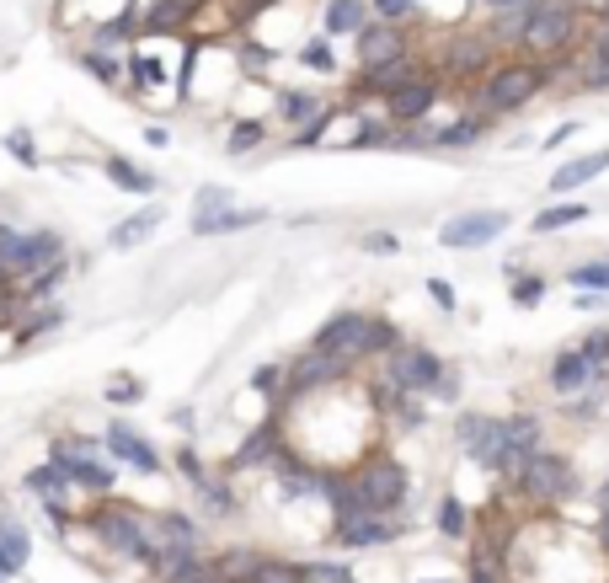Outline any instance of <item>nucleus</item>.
Returning a JSON list of instances; mask_svg holds the SVG:
<instances>
[{
    "label": "nucleus",
    "mask_w": 609,
    "mask_h": 583,
    "mask_svg": "<svg viewBox=\"0 0 609 583\" xmlns=\"http://www.w3.org/2000/svg\"><path fill=\"white\" fill-rule=\"evenodd\" d=\"M551 75H556V70L545 65V59H529V54L497 59V65L476 81V107H481V118H508V113H519V107H529L545 86H551Z\"/></svg>",
    "instance_id": "nucleus-1"
},
{
    "label": "nucleus",
    "mask_w": 609,
    "mask_h": 583,
    "mask_svg": "<svg viewBox=\"0 0 609 583\" xmlns=\"http://www.w3.org/2000/svg\"><path fill=\"white\" fill-rule=\"evenodd\" d=\"M396 343H401L396 321L369 316V311H337L332 321H321V332H316V337H310V348H321V354H348L353 364L385 359Z\"/></svg>",
    "instance_id": "nucleus-2"
},
{
    "label": "nucleus",
    "mask_w": 609,
    "mask_h": 583,
    "mask_svg": "<svg viewBox=\"0 0 609 583\" xmlns=\"http://www.w3.org/2000/svg\"><path fill=\"white\" fill-rule=\"evenodd\" d=\"M81 525L97 535V541L113 551L118 562H139L150 567L155 562V546H150V514H139L134 503H118L113 493L97 498V509L81 514Z\"/></svg>",
    "instance_id": "nucleus-3"
},
{
    "label": "nucleus",
    "mask_w": 609,
    "mask_h": 583,
    "mask_svg": "<svg viewBox=\"0 0 609 583\" xmlns=\"http://www.w3.org/2000/svg\"><path fill=\"white\" fill-rule=\"evenodd\" d=\"M577 33H583V6H577V0H535V6H529V17H524L519 49L529 59L556 65L567 49H577Z\"/></svg>",
    "instance_id": "nucleus-4"
},
{
    "label": "nucleus",
    "mask_w": 609,
    "mask_h": 583,
    "mask_svg": "<svg viewBox=\"0 0 609 583\" xmlns=\"http://www.w3.org/2000/svg\"><path fill=\"white\" fill-rule=\"evenodd\" d=\"M348 482L358 487L364 509H374V514H396L401 503H406V493H412V477H406V466L385 450V444H374L364 460H353Z\"/></svg>",
    "instance_id": "nucleus-5"
},
{
    "label": "nucleus",
    "mask_w": 609,
    "mask_h": 583,
    "mask_svg": "<svg viewBox=\"0 0 609 583\" xmlns=\"http://www.w3.org/2000/svg\"><path fill=\"white\" fill-rule=\"evenodd\" d=\"M444 370H449V364L433 354V348H423V343H396L385 354V380H380V386L406 391V396H433V386L444 380Z\"/></svg>",
    "instance_id": "nucleus-6"
},
{
    "label": "nucleus",
    "mask_w": 609,
    "mask_h": 583,
    "mask_svg": "<svg viewBox=\"0 0 609 583\" xmlns=\"http://www.w3.org/2000/svg\"><path fill=\"white\" fill-rule=\"evenodd\" d=\"M513 487L529 498V503H567L577 493V471H572V460L567 455H556V450H535L519 466V477H513Z\"/></svg>",
    "instance_id": "nucleus-7"
},
{
    "label": "nucleus",
    "mask_w": 609,
    "mask_h": 583,
    "mask_svg": "<svg viewBox=\"0 0 609 583\" xmlns=\"http://www.w3.org/2000/svg\"><path fill=\"white\" fill-rule=\"evenodd\" d=\"M358 364L348 354H321V348H305L300 359L284 364V402H300V396L332 391L337 380H348Z\"/></svg>",
    "instance_id": "nucleus-8"
},
{
    "label": "nucleus",
    "mask_w": 609,
    "mask_h": 583,
    "mask_svg": "<svg viewBox=\"0 0 609 583\" xmlns=\"http://www.w3.org/2000/svg\"><path fill=\"white\" fill-rule=\"evenodd\" d=\"M455 439L481 471H497V477H503V455H508V423L503 418H492V412H460Z\"/></svg>",
    "instance_id": "nucleus-9"
},
{
    "label": "nucleus",
    "mask_w": 609,
    "mask_h": 583,
    "mask_svg": "<svg viewBox=\"0 0 609 583\" xmlns=\"http://www.w3.org/2000/svg\"><path fill=\"white\" fill-rule=\"evenodd\" d=\"M439 97H444V75L439 70H423V75H412L406 86H396L385 97V118L396 129H417L433 107H439Z\"/></svg>",
    "instance_id": "nucleus-10"
},
{
    "label": "nucleus",
    "mask_w": 609,
    "mask_h": 583,
    "mask_svg": "<svg viewBox=\"0 0 609 583\" xmlns=\"http://www.w3.org/2000/svg\"><path fill=\"white\" fill-rule=\"evenodd\" d=\"M508 225H513L508 209H471V214H455V220L439 230V247H449V252H481V247H492L497 236H508Z\"/></svg>",
    "instance_id": "nucleus-11"
},
{
    "label": "nucleus",
    "mask_w": 609,
    "mask_h": 583,
    "mask_svg": "<svg viewBox=\"0 0 609 583\" xmlns=\"http://www.w3.org/2000/svg\"><path fill=\"white\" fill-rule=\"evenodd\" d=\"M492 49H497V43H492L487 33H481V38L465 33V38L449 43V54L439 59V75H444V81H460V86H476L481 75L492 70V59H487Z\"/></svg>",
    "instance_id": "nucleus-12"
},
{
    "label": "nucleus",
    "mask_w": 609,
    "mask_h": 583,
    "mask_svg": "<svg viewBox=\"0 0 609 583\" xmlns=\"http://www.w3.org/2000/svg\"><path fill=\"white\" fill-rule=\"evenodd\" d=\"M401 535V525H390V514H374V509H358V514H342L332 541L342 551H369V546H390Z\"/></svg>",
    "instance_id": "nucleus-13"
},
{
    "label": "nucleus",
    "mask_w": 609,
    "mask_h": 583,
    "mask_svg": "<svg viewBox=\"0 0 609 583\" xmlns=\"http://www.w3.org/2000/svg\"><path fill=\"white\" fill-rule=\"evenodd\" d=\"M353 49H358V65H385V59H401V54H412V33H406V22H380V17H369V27L353 38Z\"/></svg>",
    "instance_id": "nucleus-14"
},
{
    "label": "nucleus",
    "mask_w": 609,
    "mask_h": 583,
    "mask_svg": "<svg viewBox=\"0 0 609 583\" xmlns=\"http://www.w3.org/2000/svg\"><path fill=\"white\" fill-rule=\"evenodd\" d=\"M545 380H551L556 396H583V391L599 386V370L583 359V348H561L551 359V370H545Z\"/></svg>",
    "instance_id": "nucleus-15"
},
{
    "label": "nucleus",
    "mask_w": 609,
    "mask_h": 583,
    "mask_svg": "<svg viewBox=\"0 0 609 583\" xmlns=\"http://www.w3.org/2000/svg\"><path fill=\"white\" fill-rule=\"evenodd\" d=\"M102 444H107V455L123 460V466H134L139 477H155V471H161V455H155V450H150V439H145V434H134L129 423H113Z\"/></svg>",
    "instance_id": "nucleus-16"
},
{
    "label": "nucleus",
    "mask_w": 609,
    "mask_h": 583,
    "mask_svg": "<svg viewBox=\"0 0 609 583\" xmlns=\"http://www.w3.org/2000/svg\"><path fill=\"white\" fill-rule=\"evenodd\" d=\"M150 573H155V583H220V562L203 557V551H171Z\"/></svg>",
    "instance_id": "nucleus-17"
},
{
    "label": "nucleus",
    "mask_w": 609,
    "mask_h": 583,
    "mask_svg": "<svg viewBox=\"0 0 609 583\" xmlns=\"http://www.w3.org/2000/svg\"><path fill=\"white\" fill-rule=\"evenodd\" d=\"M412 75H423V65H417V54H401V59H385V65H369L364 75H358V97H390L396 86H406Z\"/></svg>",
    "instance_id": "nucleus-18"
},
{
    "label": "nucleus",
    "mask_w": 609,
    "mask_h": 583,
    "mask_svg": "<svg viewBox=\"0 0 609 583\" xmlns=\"http://www.w3.org/2000/svg\"><path fill=\"white\" fill-rule=\"evenodd\" d=\"M503 423H508V455H503V477L513 482V477H519V466H524V460L540 450V434H545V428H540V418H535V412H513V418H503Z\"/></svg>",
    "instance_id": "nucleus-19"
},
{
    "label": "nucleus",
    "mask_w": 609,
    "mask_h": 583,
    "mask_svg": "<svg viewBox=\"0 0 609 583\" xmlns=\"http://www.w3.org/2000/svg\"><path fill=\"white\" fill-rule=\"evenodd\" d=\"M604 172H609V150H588V156H577V161H561L556 172H551V182H545V188H551V193L561 198V193H577L583 182L604 177Z\"/></svg>",
    "instance_id": "nucleus-20"
},
{
    "label": "nucleus",
    "mask_w": 609,
    "mask_h": 583,
    "mask_svg": "<svg viewBox=\"0 0 609 583\" xmlns=\"http://www.w3.org/2000/svg\"><path fill=\"white\" fill-rule=\"evenodd\" d=\"M369 0H326V11H321V27H326V38H358L369 27Z\"/></svg>",
    "instance_id": "nucleus-21"
},
{
    "label": "nucleus",
    "mask_w": 609,
    "mask_h": 583,
    "mask_svg": "<svg viewBox=\"0 0 609 583\" xmlns=\"http://www.w3.org/2000/svg\"><path fill=\"white\" fill-rule=\"evenodd\" d=\"M27 557H33V541H27L22 519L0 514V578L22 573V567H27Z\"/></svg>",
    "instance_id": "nucleus-22"
},
{
    "label": "nucleus",
    "mask_w": 609,
    "mask_h": 583,
    "mask_svg": "<svg viewBox=\"0 0 609 583\" xmlns=\"http://www.w3.org/2000/svg\"><path fill=\"white\" fill-rule=\"evenodd\" d=\"M326 107H332V102H326L321 91H278V118H284V124H294V129L316 124Z\"/></svg>",
    "instance_id": "nucleus-23"
},
{
    "label": "nucleus",
    "mask_w": 609,
    "mask_h": 583,
    "mask_svg": "<svg viewBox=\"0 0 609 583\" xmlns=\"http://www.w3.org/2000/svg\"><path fill=\"white\" fill-rule=\"evenodd\" d=\"M284 444H289V439H284V423L273 418L268 428H257V434L236 450V471H241V466H257V460H262V466H273V455L284 450Z\"/></svg>",
    "instance_id": "nucleus-24"
},
{
    "label": "nucleus",
    "mask_w": 609,
    "mask_h": 583,
    "mask_svg": "<svg viewBox=\"0 0 609 583\" xmlns=\"http://www.w3.org/2000/svg\"><path fill=\"white\" fill-rule=\"evenodd\" d=\"M155 225H161V209H139V214H129V220H118L107 241H113V252H134L155 236Z\"/></svg>",
    "instance_id": "nucleus-25"
},
{
    "label": "nucleus",
    "mask_w": 609,
    "mask_h": 583,
    "mask_svg": "<svg viewBox=\"0 0 609 583\" xmlns=\"http://www.w3.org/2000/svg\"><path fill=\"white\" fill-rule=\"evenodd\" d=\"M481 134H487V118H481V113H460L455 124L433 129V145H439V150H471V145H481Z\"/></svg>",
    "instance_id": "nucleus-26"
},
{
    "label": "nucleus",
    "mask_w": 609,
    "mask_h": 583,
    "mask_svg": "<svg viewBox=\"0 0 609 583\" xmlns=\"http://www.w3.org/2000/svg\"><path fill=\"white\" fill-rule=\"evenodd\" d=\"M22 487H27V493H33V498L43 503V498H65L75 482H70V471L59 466V460H43V466H33V471L22 477Z\"/></svg>",
    "instance_id": "nucleus-27"
},
{
    "label": "nucleus",
    "mask_w": 609,
    "mask_h": 583,
    "mask_svg": "<svg viewBox=\"0 0 609 583\" xmlns=\"http://www.w3.org/2000/svg\"><path fill=\"white\" fill-rule=\"evenodd\" d=\"M268 220V209H220L214 220H203V225H193V236H236V230H252V225H262Z\"/></svg>",
    "instance_id": "nucleus-28"
},
{
    "label": "nucleus",
    "mask_w": 609,
    "mask_h": 583,
    "mask_svg": "<svg viewBox=\"0 0 609 583\" xmlns=\"http://www.w3.org/2000/svg\"><path fill=\"white\" fill-rule=\"evenodd\" d=\"M102 172H107V182H113L118 193H155V177L145 172V166H134V161H123V156H107L102 161Z\"/></svg>",
    "instance_id": "nucleus-29"
},
{
    "label": "nucleus",
    "mask_w": 609,
    "mask_h": 583,
    "mask_svg": "<svg viewBox=\"0 0 609 583\" xmlns=\"http://www.w3.org/2000/svg\"><path fill=\"white\" fill-rule=\"evenodd\" d=\"M503 273H508V295H513L519 311H535V305L545 300V279H540V273H529L524 263H503Z\"/></svg>",
    "instance_id": "nucleus-30"
},
{
    "label": "nucleus",
    "mask_w": 609,
    "mask_h": 583,
    "mask_svg": "<svg viewBox=\"0 0 609 583\" xmlns=\"http://www.w3.org/2000/svg\"><path fill=\"white\" fill-rule=\"evenodd\" d=\"M588 214H593L588 204H551V209L535 214V225H529V230H535V236H556V230H567V225H583Z\"/></svg>",
    "instance_id": "nucleus-31"
},
{
    "label": "nucleus",
    "mask_w": 609,
    "mask_h": 583,
    "mask_svg": "<svg viewBox=\"0 0 609 583\" xmlns=\"http://www.w3.org/2000/svg\"><path fill=\"white\" fill-rule=\"evenodd\" d=\"M588 70H583V81L588 86H609V22H599V33L588 38Z\"/></svg>",
    "instance_id": "nucleus-32"
},
{
    "label": "nucleus",
    "mask_w": 609,
    "mask_h": 583,
    "mask_svg": "<svg viewBox=\"0 0 609 583\" xmlns=\"http://www.w3.org/2000/svg\"><path fill=\"white\" fill-rule=\"evenodd\" d=\"M471 509H465V503L455 498V493H444V503H439V535H449V541H465V535H471Z\"/></svg>",
    "instance_id": "nucleus-33"
},
{
    "label": "nucleus",
    "mask_w": 609,
    "mask_h": 583,
    "mask_svg": "<svg viewBox=\"0 0 609 583\" xmlns=\"http://www.w3.org/2000/svg\"><path fill=\"white\" fill-rule=\"evenodd\" d=\"M262 140H268V118H241V124H230L225 150H230V156H252Z\"/></svg>",
    "instance_id": "nucleus-34"
},
{
    "label": "nucleus",
    "mask_w": 609,
    "mask_h": 583,
    "mask_svg": "<svg viewBox=\"0 0 609 583\" xmlns=\"http://www.w3.org/2000/svg\"><path fill=\"white\" fill-rule=\"evenodd\" d=\"M230 204H236V193H230V188H220V182L198 188V193H193V225L214 220V214H220V209H230Z\"/></svg>",
    "instance_id": "nucleus-35"
},
{
    "label": "nucleus",
    "mask_w": 609,
    "mask_h": 583,
    "mask_svg": "<svg viewBox=\"0 0 609 583\" xmlns=\"http://www.w3.org/2000/svg\"><path fill=\"white\" fill-rule=\"evenodd\" d=\"M187 11H193V0H155V17H145V33H171V27H187Z\"/></svg>",
    "instance_id": "nucleus-36"
},
{
    "label": "nucleus",
    "mask_w": 609,
    "mask_h": 583,
    "mask_svg": "<svg viewBox=\"0 0 609 583\" xmlns=\"http://www.w3.org/2000/svg\"><path fill=\"white\" fill-rule=\"evenodd\" d=\"M567 284L572 289H599V295H609V257H593V263L567 268Z\"/></svg>",
    "instance_id": "nucleus-37"
},
{
    "label": "nucleus",
    "mask_w": 609,
    "mask_h": 583,
    "mask_svg": "<svg viewBox=\"0 0 609 583\" xmlns=\"http://www.w3.org/2000/svg\"><path fill=\"white\" fill-rule=\"evenodd\" d=\"M198 498H203V509H209V514H236V493H230V482L203 477L198 482Z\"/></svg>",
    "instance_id": "nucleus-38"
},
{
    "label": "nucleus",
    "mask_w": 609,
    "mask_h": 583,
    "mask_svg": "<svg viewBox=\"0 0 609 583\" xmlns=\"http://www.w3.org/2000/svg\"><path fill=\"white\" fill-rule=\"evenodd\" d=\"M0 145H6L11 156H17V161L27 166V172H38V166H43V150L33 145V129H11V134H6V140H0Z\"/></svg>",
    "instance_id": "nucleus-39"
},
{
    "label": "nucleus",
    "mask_w": 609,
    "mask_h": 583,
    "mask_svg": "<svg viewBox=\"0 0 609 583\" xmlns=\"http://www.w3.org/2000/svg\"><path fill=\"white\" fill-rule=\"evenodd\" d=\"M252 583H305L300 578V562H284V557H262Z\"/></svg>",
    "instance_id": "nucleus-40"
},
{
    "label": "nucleus",
    "mask_w": 609,
    "mask_h": 583,
    "mask_svg": "<svg viewBox=\"0 0 609 583\" xmlns=\"http://www.w3.org/2000/svg\"><path fill=\"white\" fill-rule=\"evenodd\" d=\"M300 578L305 583H353V567L348 562H300Z\"/></svg>",
    "instance_id": "nucleus-41"
},
{
    "label": "nucleus",
    "mask_w": 609,
    "mask_h": 583,
    "mask_svg": "<svg viewBox=\"0 0 609 583\" xmlns=\"http://www.w3.org/2000/svg\"><path fill=\"white\" fill-rule=\"evenodd\" d=\"M300 65H305V70H321V75H332V70H337V59H332V43H326V38H305V43H300Z\"/></svg>",
    "instance_id": "nucleus-42"
},
{
    "label": "nucleus",
    "mask_w": 609,
    "mask_h": 583,
    "mask_svg": "<svg viewBox=\"0 0 609 583\" xmlns=\"http://www.w3.org/2000/svg\"><path fill=\"white\" fill-rule=\"evenodd\" d=\"M577 348H583V359L593 364V370H609V327H593L588 337H583V343H577Z\"/></svg>",
    "instance_id": "nucleus-43"
},
{
    "label": "nucleus",
    "mask_w": 609,
    "mask_h": 583,
    "mask_svg": "<svg viewBox=\"0 0 609 583\" xmlns=\"http://www.w3.org/2000/svg\"><path fill=\"white\" fill-rule=\"evenodd\" d=\"M417 6H423V0H369V11H374L380 22H412Z\"/></svg>",
    "instance_id": "nucleus-44"
},
{
    "label": "nucleus",
    "mask_w": 609,
    "mask_h": 583,
    "mask_svg": "<svg viewBox=\"0 0 609 583\" xmlns=\"http://www.w3.org/2000/svg\"><path fill=\"white\" fill-rule=\"evenodd\" d=\"M252 391L257 396H273V402H284V364H262L252 375Z\"/></svg>",
    "instance_id": "nucleus-45"
},
{
    "label": "nucleus",
    "mask_w": 609,
    "mask_h": 583,
    "mask_svg": "<svg viewBox=\"0 0 609 583\" xmlns=\"http://www.w3.org/2000/svg\"><path fill=\"white\" fill-rule=\"evenodd\" d=\"M139 396H145V386H139V380H129V375H113V380H107V402H113V407H129V402H139Z\"/></svg>",
    "instance_id": "nucleus-46"
},
{
    "label": "nucleus",
    "mask_w": 609,
    "mask_h": 583,
    "mask_svg": "<svg viewBox=\"0 0 609 583\" xmlns=\"http://www.w3.org/2000/svg\"><path fill=\"white\" fill-rule=\"evenodd\" d=\"M81 70H91L97 81H118V54H97V49H86V54H81Z\"/></svg>",
    "instance_id": "nucleus-47"
},
{
    "label": "nucleus",
    "mask_w": 609,
    "mask_h": 583,
    "mask_svg": "<svg viewBox=\"0 0 609 583\" xmlns=\"http://www.w3.org/2000/svg\"><path fill=\"white\" fill-rule=\"evenodd\" d=\"M358 247H364L369 257H396V252H401V241L390 236V230H369V236H358Z\"/></svg>",
    "instance_id": "nucleus-48"
},
{
    "label": "nucleus",
    "mask_w": 609,
    "mask_h": 583,
    "mask_svg": "<svg viewBox=\"0 0 609 583\" xmlns=\"http://www.w3.org/2000/svg\"><path fill=\"white\" fill-rule=\"evenodd\" d=\"M428 300L449 316V311H455V284H449V279H428Z\"/></svg>",
    "instance_id": "nucleus-49"
},
{
    "label": "nucleus",
    "mask_w": 609,
    "mask_h": 583,
    "mask_svg": "<svg viewBox=\"0 0 609 583\" xmlns=\"http://www.w3.org/2000/svg\"><path fill=\"white\" fill-rule=\"evenodd\" d=\"M593 546H599V557H609V498L599 503V525H593Z\"/></svg>",
    "instance_id": "nucleus-50"
},
{
    "label": "nucleus",
    "mask_w": 609,
    "mask_h": 583,
    "mask_svg": "<svg viewBox=\"0 0 609 583\" xmlns=\"http://www.w3.org/2000/svg\"><path fill=\"white\" fill-rule=\"evenodd\" d=\"M455 396H460V375H455V370H444V380L433 386V402H455Z\"/></svg>",
    "instance_id": "nucleus-51"
},
{
    "label": "nucleus",
    "mask_w": 609,
    "mask_h": 583,
    "mask_svg": "<svg viewBox=\"0 0 609 583\" xmlns=\"http://www.w3.org/2000/svg\"><path fill=\"white\" fill-rule=\"evenodd\" d=\"M177 466H182V477L193 482V487L203 482V466H198V455H193V450H177Z\"/></svg>",
    "instance_id": "nucleus-52"
},
{
    "label": "nucleus",
    "mask_w": 609,
    "mask_h": 583,
    "mask_svg": "<svg viewBox=\"0 0 609 583\" xmlns=\"http://www.w3.org/2000/svg\"><path fill=\"white\" fill-rule=\"evenodd\" d=\"M471 583H503V567H487V562H471Z\"/></svg>",
    "instance_id": "nucleus-53"
},
{
    "label": "nucleus",
    "mask_w": 609,
    "mask_h": 583,
    "mask_svg": "<svg viewBox=\"0 0 609 583\" xmlns=\"http://www.w3.org/2000/svg\"><path fill=\"white\" fill-rule=\"evenodd\" d=\"M481 6L497 17V11H524V6H535V0H481Z\"/></svg>",
    "instance_id": "nucleus-54"
},
{
    "label": "nucleus",
    "mask_w": 609,
    "mask_h": 583,
    "mask_svg": "<svg viewBox=\"0 0 609 583\" xmlns=\"http://www.w3.org/2000/svg\"><path fill=\"white\" fill-rule=\"evenodd\" d=\"M572 134H577V124H561V129H551V140H540L545 150H556L561 140H572Z\"/></svg>",
    "instance_id": "nucleus-55"
},
{
    "label": "nucleus",
    "mask_w": 609,
    "mask_h": 583,
    "mask_svg": "<svg viewBox=\"0 0 609 583\" xmlns=\"http://www.w3.org/2000/svg\"><path fill=\"white\" fill-rule=\"evenodd\" d=\"M145 140H150V145H155V150H161V145H171V134H166V129H161V124H150V129H145Z\"/></svg>",
    "instance_id": "nucleus-56"
},
{
    "label": "nucleus",
    "mask_w": 609,
    "mask_h": 583,
    "mask_svg": "<svg viewBox=\"0 0 609 583\" xmlns=\"http://www.w3.org/2000/svg\"><path fill=\"white\" fill-rule=\"evenodd\" d=\"M599 22H609V0H604V6H599Z\"/></svg>",
    "instance_id": "nucleus-57"
},
{
    "label": "nucleus",
    "mask_w": 609,
    "mask_h": 583,
    "mask_svg": "<svg viewBox=\"0 0 609 583\" xmlns=\"http://www.w3.org/2000/svg\"><path fill=\"white\" fill-rule=\"evenodd\" d=\"M433 583H444V578H433Z\"/></svg>",
    "instance_id": "nucleus-58"
},
{
    "label": "nucleus",
    "mask_w": 609,
    "mask_h": 583,
    "mask_svg": "<svg viewBox=\"0 0 609 583\" xmlns=\"http://www.w3.org/2000/svg\"><path fill=\"white\" fill-rule=\"evenodd\" d=\"M0 583H6V578H0Z\"/></svg>",
    "instance_id": "nucleus-59"
}]
</instances>
